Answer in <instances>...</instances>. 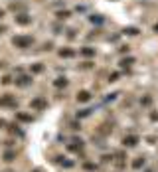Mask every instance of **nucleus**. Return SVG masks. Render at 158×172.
<instances>
[{"label":"nucleus","mask_w":158,"mask_h":172,"mask_svg":"<svg viewBox=\"0 0 158 172\" xmlns=\"http://www.w3.org/2000/svg\"><path fill=\"white\" fill-rule=\"evenodd\" d=\"M14 44L16 46H28V44H32V40L30 38H14Z\"/></svg>","instance_id":"f257e3e1"},{"label":"nucleus","mask_w":158,"mask_h":172,"mask_svg":"<svg viewBox=\"0 0 158 172\" xmlns=\"http://www.w3.org/2000/svg\"><path fill=\"white\" fill-rule=\"evenodd\" d=\"M136 141H138L136 137H128V138H124V145H127V146H135Z\"/></svg>","instance_id":"f03ea898"},{"label":"nucleus","mask_w":158,"mask_h":172,"mask_svg":"<svg viewBox=\"0 0 158 172\" xmlns=\"http://www.w3.org/2000/svg\"><path fill=\"white\" fill-rule=\"evenodd\" d=\"M77 99H81V101H87V99H89V93H85V91H83V93L77 95Z\"/></svg>","instance_id":"7ed1b4c3"},{"label":"nucleus","mask_w":158,"mask_h":172,"mask_svg":"<svg viewBox=\"0 0 158 172\" xmlns=\"http://www.w3.org/2000/svg\"><path fill=\"white\" fill-rule=\"evenodd\" d=\"M156 32H158V24H156Z\"/></svg>","instance_id":"20e7f679"}]
</instances>
